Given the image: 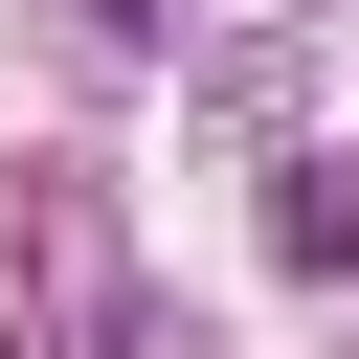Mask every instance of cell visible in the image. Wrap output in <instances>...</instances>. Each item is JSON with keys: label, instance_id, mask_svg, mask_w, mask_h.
Wrapping results in <instances>:
<instances>
[{"label": "cell", "instance_id": "1", "mask_svg": "<svg viewBox=\"0 0 359 359\" xmlns=\"http://www.w3.org/2000/svg\"><path fill=\"white\" fill-rule=\"evenodd\" d=\"M22 269H45V359H135V224L90 157H22Z\"/></svg>", "mask_w": 359, "mask_h": 359}, {"label": "cell", "instance_id": "2", "mask_svg": "<svg viewBox=\"0 0 359 359\" xmlns=\"http://www.w3.org/2000/svg\"><path fill=\"white\" fill-rule=\"evenodd\" d=\"M269 269H292V292L359 269V157H269Z\"/></svg>", "mask_w": 359, "mask_h": 359}, {"label": "cell", "instance_id": "3", "mask_svg": "<svg viewBox=\"0 0 359 359\" xmlns=\"http://www.w3.org/2000/svg\"><path fill=\"white\" fill-rule=\"evenodd\" d=\"M90 45H180V0H90Z\"/></svg>", "mask_w": 359, "mask_h": 359}]
</instances>
